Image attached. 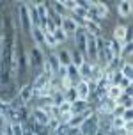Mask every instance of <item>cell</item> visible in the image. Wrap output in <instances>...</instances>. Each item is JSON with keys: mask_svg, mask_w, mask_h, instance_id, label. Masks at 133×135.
Wrapping results in <instances>:
<instances>
[{"mask_svg": "<svg viewBox=\"0 0 133 135\" xmlns=\"http://www.w3.org/2000/svg\"><path fill=\"white\" fill-rule=\"evenodd\" d=\"M66 135H82V133H80V130H78V128H69Z\"/></svg>", "mask_w": 133, "mask_h": 135, "instance_id": "24", "label": "cell"}, {"mask_svg": "<svg viewBox=\"0 0 133 135\" xmlns=\"http://www.w3.org/2000/svg\"><path fill=\"white\" fill-rule=\"evenodd\" d=\"M18 64H20V52H18V39H14L11 46V62H9V71L13 75V78H16L18 75Z\"/></svg>", "mask_w": 133, "mask_h": 135, "instance_id": "4", "label": "cell"}, {"mask_svg": "<svg viewBox=\"0 0 133 135\" xmlns=\"http://www.w3.org/2000/svg\"><path fill=\"white\" fill-rule=\"evenodd\" d=\"M25 135H36V133H34V132H28V130L25 128Z\"/></svg>", "mask_w": 133, "mask_h": 135, "instance_id": "27", "label": "cell"}, {"mask_svg": "<svg viewBox=\"0 0 133 135\" xmlns=\"http://www.w3.org/2000/svg\"><path fill=\"white\" fill-rule=\"evenodd\" d=\"M30 30H32V37L37 43V46L45 45V30H43V27H32Z\"/></svg>", "mask_w": 133, "mask_h": 135, "instance_id": "17", "label": "cell"}, {"mask_svg": "<svg viewBox=\"0 0 133 135\" xmlns=\"http://www.w3.org/2000/svg\"><path fill=\"white\" fill-rule=\"evenodd\" d=\"M55 57H57V61H59V66L60 68L67 69V68L71 66V52H69V50L62 48V50H59V52L55 54Z\"/></svg>", "mask_w": 133, "mask_h": 135, "instance_id": "9", "label": "cell"}, {"mask_svg": "<svg viewBox=\"0 0 133 135\" xmlns=\"http://www.w3.org/2000/svg\"><path fill=\"white\" fill-rule=\"evenodd\" d=\"M75 39H76V45H78V52L83 54V50H85V41H87V32L83 27H78V30L75 32Z\"/></svg>", "mask_w": 133, "mask_h": 135, "instance_id": "11", "label": "cell"}, {"mask_svg": "<svg viewBox=\"0 0 133 135\" xmlns=\"http://www.w3.org/2000/svg\"><path fill=\"white\" fill-rule=\"evenodd\" d=\"M75 93H76V98H78V100L87 101V98L91 96V82L78 80L75 84Z\"/></svg>", "mask_w": 133, "mask_h": 135, "instance_id": "6", "label": "cell"}, {"mask_svg": "<svg viewBox=\"0 0 133 135\" xmlns=\"http://www.w3.org/2000/svg\"><path fill=\"white\" fill-rule=\"evenodd\" d=\"M6 108H7V103L4 100H0V114H4V112H6Z\"/></svg>", "mask_w": 133, "mask_h": 135, "instance_id": "25", "label": "cell"}, {"mask_svg": "<svg viewBox=\"0 0 133 135\" xmlns=\"http://www.w3.org/2000/svg\"><path fill=\"white\" fill-rule=\"evenodd\" d=\"M78 130L82 135H98V132H100V119H98V115L92 112L85 121L80 124Z\"/></svg>", "mask_w": 133, "mask_h": 135, "instance_id": "1", "label": "cell"}, {"mask_svg": "<svg viewBox=\"0 0 133 135\" xmlns=\"http://www.w3.org/2000/svg\"><path fill=\"white\" fill-rule=\"evenodd\" d=\"M124 126H126V121H124V117H122V115H114V117H112L110 130H114V132L121 133V132L124 130Z\"/></svg>", "mask_w": 133, "mask_h": 135, "instance_id": "13", "label": "cell"}, {"mask_svg": "<svg viewBox=\"0 0 133 135\" xmlns=\"http://www.w3.org/2000/svg\"><path fill=\"white\" fill-rule=\"evenodd\" d=\"M83 57H87L92 64L96 62V59H98V37H94V36H89V34H87Z\"/></svg>", "mask_w": 133, "mask_h": 135, "instance_id": "2", "label": "cell"}, {"mask_svg": "<svg viewBox=\"0 0 133 135\" xmlns=\"http://www.w3.org/2000/svg\"><path fill=\"white\" fill-rule=\"evenodd\" d=\"M122 94H124V91H122L121 85H117V84H112V85L106 87V100L112 101L114 105L119 103V100H121V96H122Z\"/></svg>", "mask_w": 133, "mask_h": 135, "instance_id": "7", "label": "cell"}, {"mask_svg": "<svg viewBox=\"0 0 133 135\" xmlns=\"http://www.w3.org/2000/svg\"><path fill=\"white\" fill-rule=\"evenodd\" d=\"M11 135H25L23 123H11Z\"/></svg>", "mask_w": 133, "mask_h": 135, "instance_id": "21", "label": "cell"}, {"mask_svg": "<svg viewBox=\"0 0 133 135\" xmlns=\"http://www.w3.org/2000/svg\"><path fill=\"white\" fill-rule=\"evenodd\" d=\"M32 117H34V124L48 126V123H50V110H46L45 107H37L32 110Z\"/></svg>", "mask_w": 133, "mask_h": 135, "instance_id": "3", "label": "cell"}, {"mask_svg": "<svg viewBox=\"0 0 133 135\" xmlns=\"http://www.w3.org/2000/svg\"><path fill=\"white\" fill-rule=\"evenodd\" d=\"M128 36V27L126 25H117V27L114 28V41H117V43H124V39H126Z\"/></svg>", "mask_w": 133, "mask_h": 135, "instance_id": "12", "label": "cell"}, {"mask_svg": "<svg viewBox=\"0 0 133 135\" xmlns=\"http://www.w3.org/2000/svg\"><path fill=\"white\" fill-rule=\"evenodd\" d=\"M78 21L75 20V18H71V16H64L62 18V21H60V30L67 36H75V32L78 30Z\"/></svg>", "mask_w": 133, "mask_h": 135, "instance_id": "5", "label": "cell"}, {"mask_svg": "<svg viewBox=\"0 0 133 135\" xmlns=\"http://www.w3.org/2000/svg\"><path fill=\"white\" fill-rule=\"evenodd\" d=\"M105 135H121V133H117V132H114V130H106V132H105Z\"/></svg>", "mask_w": 133, "mask_h": 135, "instance_id": "26", "label": "cell"}, {"mask_svg": "<svg viewBox=\"0 0 133 135\" xmlns=\"http://www.w3.org/2000/svg\"><path fill=\"white\" fill-rule=\"evenodd\" d=\"M53 7H55V9H57V14H59V16H62V18H64V16H66V9H64V7H62V4H60V2H53Z\"/></svg>", "mask_w": 133, "mask_h": 135, "instance_id": "23", "label": "cell"}, {"mask_svg": "<svg viewBox=\"0 0 133 135\" xmlns=\"http://www.w3.org/2000/svg\"><path fill=\"white\" fill-rule=\"evenodd\" d=\"M85 110H89V107H87V101L76 100V101H73V103H71V112H73V115L83 114Z\"/></svg>", "mask_w": 133, "mask_h": 135, "instance_id": "15", "label": "cell"}, {"mask_svg": "<svg viewBox=\"0 0 133 135\" xmlns=\"http://www.w3.org/2000/svg\"><path fill=\"white\" fill-rule=\"evenodd\" d=\"M60 4H62V7H64L66 11H75L76 6H78V2H75V0H62Z\"/></svg>", "mask_w": 133, "mask_h": 135, "instance_id": "22", "label": "cell"}, {"mask_svg": "<svg viewBox=\"0 0 133 135\" xmlns=\"http://www.w3.org/2000/svg\"><path fill=\"white\" fill-rule=\"evenodd\" d=\"M18 11H20V20L25 25V28H30L32 25H30V16H28V7H27V4H20Z\"/></svg>", "mask_w": 133, "mask_h": 135, "instance_id": "14", "label": "cell"}, {"mask_svg": "<svg viewBox=\"0 0 133 135\" xmlns=\"http://www.w3.org/2000/svg\"><path fill=\"white\" fill-rule=\"evenodd\" d=\"M112 108H114V103L105 98V100H101L100 107H98V112H100L101 115H108V114H112Z\"/></svg>", "mask_w": 133, "mask_h": 135, "instance_id": "18", "label": "cell"}, {"mask_svg": "<svg viewBox=\"0 0 133 135\" xmlns=\"http://www.w3.org/2000/svg\"><path fill=\"white\" fill-rule=\"evenodd\" d=\"M83 62H85V57H83L82 52H75V54H71V66H75L76 69H78Z\"/></svg>", "mask_w": 133, "mask_h": 135, "instance_id": "20", "label": "cell"}, {"mask_svg": "<svg viewBox=\"0 0 133 135\" xmlns=\"http://www.w3.org/2000/svg\"><path fill=\"white\" fill-rule=\"evenodd\" d=\"M131 11H133V4L130 0H122L119 2V6H117V13H119L121 18H128V16H131Z\"/></svg>", "mask_w": 133, "mask_h": 135, "instance_id": "10", "label": "cell"}, {"mask_svg": "<svg viewBox=\"0 0 133 135\" xmlns=\"http://www.w3.org/2000/svg\"><path fill=\"white\" fill-rule=\"evenodd\" d=\"M34 98V89H32V84H28V85H23V89L20 91V94H18V100H20V105L27 107L28 105V101Z\"/></svg>", "mask_w": 133, "mask_h": 135, "instance_id": "8", "label": "cell"}, {"mask_svg": "<svg viewBox=\"0 0 133 135\" xmlns=\"http://www.w3.org/2000/svg\"><path fill=\"white\" fill-rule=\"evenodd\" d=\"M108 43V48H110V54H112V57L117 61L119 59V55H121V43H117V41H106Z\"/></svg>", "mask_w": 133, "mask_h": 135, "instance_id": "19", "label": "cell"}, {"mask_svg": "<svg viewBox=\"0 0 133 135\" xmlns=\"http://www.w3.org/2000/svg\"><path fill=\"white\" fill-rule=\"evenodd\" d=\"M121 76H122V78H128V80L133 78V66H131L130 61H126V62L121 64Z\"/></svg>", "mask_w": 133, "mask_h": 135, "instance_id": "16", "label": "cell"}]
</instances>
